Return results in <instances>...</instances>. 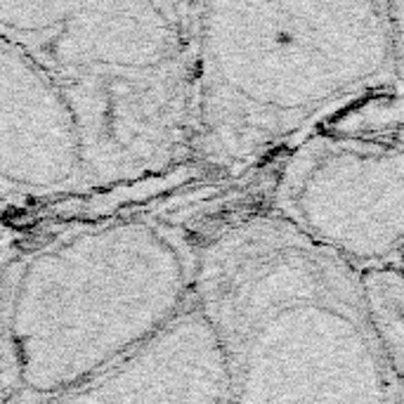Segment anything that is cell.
Masks as SVG:
<instances>
[{"mask_svg":"<svg viewBox=\"0 0 404 404\" xmlns=\"http://www.w3.org/2000/svg\"><path fill=\"white\" fill-rule=\"evenodd\" d=\"M400 81L388 0H201L194 102L208 152L246 161Z\"/></svg>","mask_w":404,"mask_h":404,"instance_id":"cell-1","label":"cell"},{"mask_svg":"<svg viewBox=\"0 0 404 404\" xmlns=\"http://www.w3.org/2000/svg\"><path fill=\"white\" fill-rule=\"evenodd\" d=\"M194 329H161L145 345L90 381L62 392L52 404H199Z\"/></svg>","mask_w":404,"mask_h":404,"instance_id":"cell-5","label":"cell"},{"mask_svg":"<svg viewBox=\"0 0 404 404\" xmlns=\"http://www.w3.org/2000/svg\"><path fill=\"white\" fill-rule=\"evenodd\" d=\"M85 175L81 121L64 88L0 38V182L54 190Z\"/></svg>","mask_w":404,"mask_h":404,"instance_id":"cell-4","label":"cell"},{"mask_svg":"<svg viewBox=\"0 0 404 404\" xmlns=\"http://www.w3.org/2000/svg\"><path fill=\"white\" fill-rule=\"evenodd\" d=\"M0 38L69 95L85 175L125 178L165 156L182 71L161 0H0Z\"/></svg>","mask_w":404,"mask_h":404,"instance_id":"cell-2","label":"cell"},{"mask_svg":"<svg viewBox=\"0 0 404 404\" xmlns=\"http://www.w3.org/2000/svg\"><path fill=\"white\" fill-rule=\"evenodd\" d=\"M180 267L137 223L71 236L26 265L10 312L21 383L57 397L102 374L165 329Z\"/></svg>","mask_w":404,"mask_h":404,"instance_id":"cell-3","label":"cell"},{"mask_svg":"<svg viewBox=\"0 0 404 404\" xmlns=\"http://www.w3.org/2000/svg\"><path fill=\"white\" fill-rule=\"evenodd\" d=\"M392 26H395V43H397V62H400V81L404 83V0H388Z\"/></svg>","mask_w":404,"mask_h":404,"instance_id":"cell-6","label":"cell"}]
</instances>
